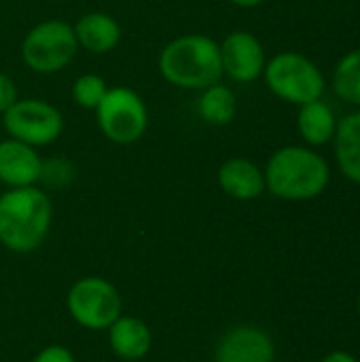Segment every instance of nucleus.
<instances>
[{
	"instance_id": "nucleus-1",
	"label": "nucleus",
	"mask_w": 360,
	"mask_h": 362,
	"mask_svg": "<svg viewBox=\"0 0 360 362\" xmlns=\"http://www.w3.org/2000/svg\"><path fill=\"white\" fill-rule=\"evenodd\" d=\"M265 191L284 202L320 197L331 182L329 161L312 146L289 144L272 153L265 168Z\"/></svg>"
},
{
	"instance_id": "nucleus-2",
	"label": "nucleus",
	"mask_w": 360,
	"mask_h": 362,
	"mask_svg": "<svg viewBox=\"0 0 360 362\" xmlns=\"http://www.w3.org/2000/svg\"><path fill=\"white\" fill-rule=\"evenodd\" d=\"M159 74L176 89L202 91L223 81L221 45L206 34L172 38L159 53Z\"/></svg>"
},
{
	"instance_id": "nucleus-3",
	"label": "nucleus",
	"mask_w": 360,
	"mask_h": 362,
	"mask_svg": "<svg viewBox=\"0 0 360 362\" xmlns=\"http://www.w3.org/2000/svg\"><path fill=\"white\" fill-rule=\"evenodd\" d=\"M53 223V204L38 187H17L0 195V244L17 255L34 252Z\"/></svg>"
},
{
	"instance_id": "nucleus-4",
	"label": "nucleus",
	"mask_w": 360,
	"mask_h": 362,
	"mask_svg": "<svg viewBox=\"0 0 360 362\" xmlns=\"http://www.w3.org/2000/svg\"><path fill=\"white\" fill-rule=\"evenodd\" d=\"M263 78L278 100L295 106L323 100L327 91V78L318 64L299 51H282L269 57Z\"/></svg>"
},
{
	"instance_id": "nucleus-5",
	"label": "nucleus",
	"mask_w": 360,
	"mask_h": 362,
	"mask_svg": "<svg viewBox=\"0 0 360 362\" xmlns=\"http://www.w3.org/2000/svg\"><path fill=\"white\" fill-rule=\"evenodd\" d=\"M19 53L32 72L57 74L66 70L79 53L74 28L64 19H45L25 32Z\"/></svg>"
},
{
	"instance_id": "nucleus-6",
	"label": "nucleus",
	"mask_w": 360,
	"mask_h": 362,
	"mask_svg": "<svg viewBox=\"0 0 360 362\" xmlns=\"http://www.w3.org/2000/svg\"><path fill=\"white\" fill-rule=\"evenodd\" d=\"M93 112L98 129L112 144H134L149 129L146 102L138 91L125 85L108 87Z\"/></svg>"
},
{
	"instance_id": "nucleus-7",
	"label": "nucleus",
	"mask_w": 360,
	"mask_h": 362,
	"mask_svg": "<svg viewBox=\"0 0 360 362\" xmlns=\"http://www.w3.org/2000/svg\"><path fill=\"white\" fill-rule=\"evenodd\" d=\"M2 127L8 138L42 148L59 140L64 132V117L42 98H19L2 115Z\"/></svg>"
},
{
	"instance_id": "nucleus-8",
	"label": "nucleus",
	"mask_w": 360,
	"mask_h": 362,
	"mask_svg": "<svg viewBox=\"0 0 360 362\" xmlns=\"http://www.w3.org/2000/svg\"><path fill=\"white\" fill-rule=\"evenodd\" d=\"M66 305L72 320L89 331L108 329L123 312V301L115 284L98 276L76 280L68 291Z\"/></svg>"
},
{
	"instance_id": "nucleus-9",
	"label": "nucleus",
	"mask_w": 360,
	"mask_h": 362,
	"mask_svg": "<svg viewBox=\"0 0 360 362\" xmlns=\"http://www.w3.org/2000/svg\"><path fill=\"white\" fill-rule=\"evenodd\" d=\"M223 76L233 83H255L263 76L267 55L263 42L248 30H233L221 42Z\"/></svg>"
},
{
	"instance_id": "nucleus-10",
	"label": "nucleus",
	"mask_w": 360,
	"mask_h": 362,
	"mask_svg": "<svg viewBox=\"0 0 360 362\" xmlns=\"http://www.w3.org/2000/svg\"><path fill=\"white\" fill-rule=\"evenodd\" d=\"M276 346L267 331L240 325L229 329L216 344L214 361L216 362H274Z\"/></svg>"
},
{
	"instance_id": "nucleus-11",
	"label": "nucleus",
	"mask_w": 360,
	"mask_h": 362,
	"mask_svg": "<svg viewBox=\"0 0 360 362\" xmlns=\"http://www.w3.org/2000/svg\"><path fill=\"white\" fill-rule=\"evenodd\" d=\"M42 157L38 148L13 138L0 140V182L8 189L34 187L40 178Z\"/></svg>"
},
{
	"instance_id": "nucleus-12",
	"label": "nucleus",
	"mask_w": 360,
	"mask_h": 362,
	"mask_svg": "<svg viewBox=\"0 0 360 362\" xmlns=\"http://www.w3.org/2000/svg\"><path fill=\"white\" fill-rule=\"evenodd\" d=\"M72 28L79 49H85L91 55H106L115 51L123 36L121 23L104 11H89L81 15Z\"/></svg>"
},
{
	"instance_id": "nucleus-13",
	"label": "nucleus",
	"mask_w": 360,
	"mask_h": 362,
	"mask_svg": "<svg viewBox=\"0 0 360 362\" xmlns=\"http://www.w3.org/2000/svg\"><path fill=\"white\" fill-rule=\"evenodd\" d=\"M219 187L225 195L238 202H252L265 193V174L246 157L227 159L216 172Z\"/></svg>"
},
{
	"instance_id": "nucleus-14",
	"label": "nucleus",
	"mask_w": 360,
	"mask_h": 362,
	"mask_svg": "<svg viewBox=\"0 0 360 362\" xmlns=\"http://www.w3.org/2000/svg\"><path fill=\"white\" fill-rule=\"evenodd\" d=\"M333 151L337 170L344 174V178L360 187V108L337 121Z\"/></svg>"
},
{
	"instance_id": "nucleus-15",
	"label": "nucleus",
	"mask_w": 360,
	"mask_h": 362,
	"mask_svg": "<svg viewBox=\"0 0 360 362\" xmlns=\"http://www.w3.org/2000/svg\"><path fill=\"white\" fill-rule=\"evenodd\" d=\"M108 341L112 352L123 361H140L149 354L153 335L151 329L134 316H119L108 327Z\"/></svg>"
},
{
	"instance_id": "nucleus-16",
	"label": "nucleus",
	"mask_w": 360,
	"mask_h": 362,
	"mask_svg": "<svg viewBox=\"0 0 360 362\" xmlns=\"http://www.w3.org/2000/svg\"><path fill=\"white\" fill-rule=\"evenodd\" d=\"M337 117L325 100H314L301 104L297 110V132L306 146L318 148L333 142L337 129Z\"/></svg>"
},
{
	"instance_id": "nucleus-17",
	"label": "nucleus",
	"mask_w": 360,
	"mask_h": 362,
	"mask_svg": "<svg viewBox=\"0 0 360 362\" xmlns=\"http://www.w3.org/2000/svg\"><path fill=\"white\" fill-rule=\"evenodd\" d=\"M197 112L208 125H229L238 115V98L231 87L223 85V81L214 83L199 91Z\"/></svg>"
},
{
	"instance_id": "nucleus-18",
	"label": "nucleus",
	"mask_w": 360,
	"mask_h": 362,
	"mask_svg": "<svg viewBox=\"0 0 360 362\" xmlns=\"http://www.w3.org/2000/svg\"><path fill=\"white\" fill-rule=\"evenodd\" d=\"M333 91L342 102L360 108V47L348 51L337 62L333 70Z\"/></svg>"
},
{
	"instance_id": "nucleus-19",
	"label": "nucleus",
	"mask_w": 360,
	"mask_h": 362,
	"mask_svg": "<svg viewBox=\"0 0 360 362\" xmlns=\"http://www.w3.org/2000/svg\"><path fill=\"white\" fill-rule=\"evenodd\" d=\"M106 91H108L106 78L93 72H85L76 76L72 83V100L83 110H95L102 98L106 95Z\"/></svg>"
},
{
	"instance_id": "nucleus-20",
	"label": "nucleus",
	"mask_w": 360,
	"mask_h": 362,
	"mask_svg": "<svg viewBox=\"0 0 360 362\" xmlns=\"http://www.w3.org/2000/svg\"><path fill=\"white\" fill-rule=\"evenodd\" d=\"M74 176H76V170L68 159L49 157V159H42L38 182L47 185L49 189H66L74 182Z\"/></svg>"
},
{
	"instance_id": "nucleus-21",
	"label": "nucleus",
	"mask_w": 360,
	"mask_h": 362,
	"mask_svg": "<svg viewBox=\"0 0 360 362\" xmlns=\"http://www.w3.org/2000/svg\"><path fill=\"white\" fill-rule=\"evenodd\" d=\"M17 100H19V91L15 81L8 74L0 72V115H4Z\"/></svg>"
},
{
	"instance_id": "nucleus-22",
	"label": "nucleus",
	"mask_w": 360,
	"mask_h": 362,
	"mask_svg": "<svg viewBox=\"0 0 360 362\" xmlns=\"http://www.w3.org/2000/svg\"><path fill=\"white\" fill-rule=\"evenodd\" d=\"M32 362H76L74 356L70 354L68 348L64 346H47L42 348Z\"/></svg>"
},
{
	"instance_id": "nucleus-23",
	"label": "nucleus",
	"mask_w": 360,
	"mask_h": 362,
	"mask_svg": "<svg viewBox=\"0 0 360 362\" xmlns=\"http://www.w3.org/2000/svg\"><path fill=\"white\" fill-rule=\"evenodd\" d=\"M320 362H359V358L354 354L346 352V350H333V352H329Z\"/></svg>"
},
{
	"instance_id": "nucleus-24",
	"label": "nucleus",
	"mask_w": 360,
	"mask_h": 362,
	"mask_svg": "<svg viewBox=\"0 0 360 362\" xmlns=\"http://www.w3.org/2000/svg\"><path fill=\"white\" fill-rule=\"evenodd\" d=\"M229 2L240 6V8H255V6H261L265 0H229Z\"/></svg>"
},
{
	"instance_id": "nucleus-25",
	"label": "nucleus",
	"mask_w": 360,
	"mask_h": 362,
	"mask_svg": "<svg viewBox=\"0 0 360 362\" xmlns=\"http://www.w3.org/2000/svg\"><path fill=\"white\" fill-rule=\"evenodd\" d=\"M359 318H360V295H359Z\"/></svg>"
}]
</instances>
